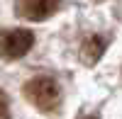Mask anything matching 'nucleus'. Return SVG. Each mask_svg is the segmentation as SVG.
Returning <instances> with one entry per match:
<instances>
[{"mask_svg": "<svg viewBox=\"0 0 122 119\" xmlns=\"http://www.w3.org/2000/svg\"><path fill=\"white\" fill-rule=\"evenodd\" d=\"M61 0H15V12L17 17H25L29 22H39V19L51 17L59 10Z\"/></svg>", "mask_w": 122, "mask_h": 119, "instance_id": "7ed1b4c3", "label": "nucleus"}, {"mask_svg": "<svg viewBox=\"0 0 122 119\" xmlns=\"http://www.w3.org/2000/svg\"><path fill=\"white\" fill-rule=\"evenodd\" d=\"M88 119H95V117H88Z\"/></svg>", "mask_w": 122, "mask_h": 119, "instance_id": "39448f33", "label": "nucleus"}, {"mask_svg": "<svg viewBox=\"0 0 122 119\" xmlns=\"http://www.w3.org/2000/svg\"><path fill=\"white\" fill-rule=\"evenodd\" d=\"M7 117H10V105H7L5 92L0 90V119H7Z\"/></svg>", "mask_w": 122, "mask_h": 119, "instance_id": "20e7f679", "label": "nucleus"}, {"mask_svg": "<svg viewBox=\"0 0 122 119\" xmlns=\"http://www.w3.org/2000/svg\"><path fill=\"white\" fill-rule=\"evenodd\" d=\"M34 44V34L27 29H0V58H22Z\"/></svg>", "mask_w": 122, "mask_h": 119, "instance_id": "f03ea898", "label": "nucleus"}, {"mask_svg": "<svg viewBox=\"0 0 122 119\" xmlns=\"http://www.w3.org/2000/svg\"><path fill=\"white\" fill-rule=\"evenodd\" d=\"M25 97L42 112H54L61 102V87L54 78L37 75L25 85Z\"/></svg>", "mask_w": 122, "mask_h": 119, "instance_id": "f257e3e1", "label": "nucleus"}]
</instances>
